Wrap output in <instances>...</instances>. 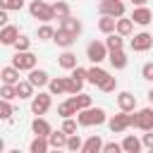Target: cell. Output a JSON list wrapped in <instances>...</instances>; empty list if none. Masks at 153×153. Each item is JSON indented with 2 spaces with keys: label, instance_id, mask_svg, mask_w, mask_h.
<instances>
[{
  "label": "cell",
  "instance_id": "cell-3",
  "mask_svg": "<svg viewBox=\"0 0 153 153\" xmlns=\"http://www.w3.org/2000/svg\"><path fill=\"white\" fill-rule=\"evenodd\" d=\"M131 127H136L141 131L153 129V108H141L139 112H134L131 115Z\"/></svg>",
  "mask_w": 153,
  "mask_h": 153
},
{
  "label": "cell",
  "instance_id": "cell-1",
  "mask_svg": "<svg viewBox=\"0 0 153 153\" xmlns=\"http://www.w3.org/2000/svg\"><path fill=\"white\" fill-rule=\"evenodd\" d=\"M76 120H79V127H93V124L98 127L108 117H105V110L103 108H84V110L76 112Z\"/></svg>",
  "mask_w": 153,
  "mask_h": 153
},
{
  "label": "cell",
  "instance_id": "cell-42",
  "mask_svg": "<svg viewBox=\"0 0 153 153\" xmlns=\"http://www.w3.org/2000/svg\"><path fill=\"white\" fill-rule=\"evenodd\" d=\"M29 45H31V41H29L26 36H19V38H17V43H14V48H17V50H29Z\"/></svg>",
  "mask_w": 153,
  "mask_h": 153
},
{
  "label": "cell",
  "instance_id": "cell-22",
  "mask_svg": "<svg viewBox=\"0 0 153 153\" xmlns=\"http://www.w3.org/2000/svg\"><path fill=\"white\" fill-rule=\"evenodd\" d=\"M105 76H108V72H105L103 67H98V65H93V67L86 72V81H91V84H96V86H98Z\"/></svg>",
  "mask_w": 153,
  "mask_h": 153
},
{
  "label": "cell",
  "instance_id": "cell-25",
  "mask_svg": "<svg viewBox=\"0 0 153 153\" xmlns=\"http://www.w3.org/2000/svg\"><path fill=\"white\" fill-rule=\"evenodd\" d=\"M48 88H50V93H53V96H60V93H67V79H65V76H57V79H50V84H48Z\"/></svg>",
  "mask_w": 153,
  "mask_h": 153
},
{
  "label": "cell",
  "instance_id": "cell-2",
  "mask_svg": "<svg viewBox=\"0 0 153 153\" xmlns=\"http://www.w3.org/2000/svg\"><path fill=\"white\" fill-rule=\"evenodd\" d=\"M29 12H31L33 19H41V22H50V19H55V10H53V5H48L45 0H31Z\"/></svg>",
  "mask_w": 153,
  "mask_h": 153
},
{
  "label": "cell",
  "instance_id": "cell-37",
  "mask_svg": "<svg viewBox=\"0 0 153 153\" xmlns=\"http://www.w3.org/2000/svg\"><path fill=\"white\" fill-rule=\"evenodd\" d=\"M72 98H74V103H76V108H79V110L91 108V96H86V93H76V96H72Z\"/></svg>",
  "mask_w": 153,
  "mask_h": 153
},
{
  "label": "cell",
  "instance_id": "cell-38",
  "mask_svg": "<svg viewBox=\"0 0 153 153\" xmlns=\"http://www.w3.org/2000/svg\"><path fill=\"white\" fill-rule=\"evenodd\" d=\"M12 112H14V110H12L10 100H5V98H2V100H0V117H2V120H10V117H12Z\"/></svg>",
  "mask_w": 153,
  "mask_h": 153
},
{
  "label": "cell",
  "instance_id": "cell-15",
  "mask_svg": "<svg viewBox=\"0 0 153 153\" xmlns=\"http://www.w3.org/2000/svg\"><path fill=\"white\" fill-rule=\"evenodd\" d=\"M29 81H31L36 88H41V86H48V84H50V79H48V72H45V69H36V67L29 72Z\"/></svg>",
  "mask_w": 153,
  "mask_h": 153
},
{
  "label": "cell",
  "instance_id": "cell-10",
  "mask_svg": "<svg viewBox=\"0 0 153 153\" xmlns=\"http://www.w3.org/2000/svg\"><path fill=\"white\" fill-rule=\"evenodd\" d=\"M131 19H134V24H141V26H146V24H151V19H153V12H151L146 5H139V7L131 12Z\"/></svg>",
  "mask_w": 153,
  "mask_h": 153
},
{
  "label": "cell",
  "instance_id": "cell-48",
  "mask_svg": "<svg viewBox=\"0 0 153 153\" xmlns=\"http://www.w3.org/2000/svg\"><path fill=\"white\" fill-rule=\"evenodd\" d=\"M148 100H151V103H153V88H151V91H148Z\"/></svg>",
  "mask_w": 153,
  "mask_h": 153
},
{
  "label": "cell",
  "instance_id": "cell-45",
  "mask_svg": "<svg viewBox=\"0 0 153 153\" xmlns=\"http://www.w3.org/2000/svg\"><path fill=\"white\" fill-rule=\"evenodd\" d=\"M86 72H88V69H84V67H79V65H76V67L72 69V76H76V79H84V81H86Z\"/></svg>",
  "mask_w": 153,
  "mask_h": 153
},
{
  "label": "cell",
  "instance_id": "cell-28",
  "mask_svg": "<svg viewBox=\"0 0 153 153\" xmlns=\"http://www.w3.org/2000/svg\"><path fill=\"white\" fill-rule=\"evenodd\" d=\"M57 62H60V67H62V69H74V67H76V55H74V53H69V50H65V53L60 55V60H57Z\"/></svg>",
  "mask_w": 153,
  "mask_h": 153
},
{
  "label": "cell",
  "instance_id": "cell-12",
  "mask_svg": "<svg viewBox=\"0 0 153 153\" xmlns=\"http://www.w3.org/2000/svg\"><path fill=\"white\" fill-rule=\"evenodd\" d=\"M53 41H55L60 48H65V50H67V48H72V43L76 41V36H74V33H69V31H65V29H57V31H55V36H53Z\"/></svg>",
  "mask_w": 153,
  "mask_h": 153
},
{
  "label": "cell",
  "instance_id": "cell-23",
  "mask_svg": "<svg viewBox=\"0 0 153 153\" xmlns=\"http://www.w3.org/2000/svg\"><path fill=\"white\" fill-rule=\"evenodd\" d=\"M84 153H98V151H103V141H100V136L98 134H93V136H88L86 141H84V148H81Z\"/></svg>",
  "mask_w": 153,
  "mask_h": 153
},
{
  "label": "cell",
  "instance_id": "cell-41",
  "mask_svg": "<svg viewBox=\"0 0 153 153\" xmlns=\"http://www.w3.org/2000/svg\"><path fill=\"white\" fill-rule=\"evenodd\" d=\"M141 74H143L146 81H153V62H146V65L141 67Z\"/></svg>",
  "mask_w": 153,
  "mask_h": 153
},
{
  "label": "cell",
  "instance_id": "cell-9",
  "mask_svg": "<svg viewBox=\"0 0 153 153\" xmlns=\"http://www.w3.org/2000/svg\"><path fill=\"white\" fill-rule=\"evenodd\" d=\"M148 48H153V36H151V33L141 31V33H136V36L131 38V50L143 53V50H148Z\"/></svg>",
  "mask_w": 153,
  "mask_h": 153
},
{
  "label": "cell",
  "instance_id": "cell-7",
  "mask_svg": "<svg viewBox=\"0 0 153 153\" xmlns=\"http://www.w3.org/2000/svg\"><path fill=\"white\" fill-rule=\"evenodd\" d=\"M98 10H100V14H110V17H124V2H122V0H100Z\"/></svg>",
  "mask_w": 153,
  "mask_h": 153
},
{
  "label": "cell",
  "instance_id": "cell-46",
  "mask_svg": "<svg viewBox=\"0 0 153 153\" xmlns=\"http://www.w3.org/2000/svg\"><path fill=\"white\" fill-rule=\"evenodd\" d=\"M7 12H10V10H5V7L0 10V24H2V26L7 24Z\"/></svg>",
  "mask_w": 153,
  "mask_h": 153
},
{
  "label": "cell",
  "instance_id": "cell-29",
  "mask_svg": "<svg viewBox=\"0 0 153 153\" xmlns=\"http://www.w3.org/2000/svg\"><path fill=\"white\" fill-rule=\"evenodd\" d=\"M33 88H36V86H33L29 79H26V81H19V84H17V98H31V96H33Z\"/></svg>",
  "mask_w": 153,
  "mask_h": 153
},
{
  "label": "cell",
  "instance_id": "cell-16",
  "mask_svg": "<svg viewBox=\"0 0 153 153\" xmlns=\"http://www.w3.org/2000/svg\"><path fill=\"white\" fill-rule=\"evenodd\" d=\"M98 29H100L103 33H115V31H117V17L100 14V19H98Z\"/></svg>",
  "mask_w": 153,
  "mask_h": 153
},
{
  "label": "cell",
  "instance_id": "cell-8",
  "mask_svg": "<svg viewBox=\"0 0 153 153\" xmlns=\"http://www.w3.org/2000/svg\"><path fill=\"white\" fill-rule=\"evenodd\" d=\"M50 96H53V93H38V96H33V100H31V112H33V115H45V112L50 110Z\"/></svg>",
  "mask_w": 153,
  "mask_h": 153
},
{
  "label": "cell",
  "instance_id": "cell-26",
  "mask_svg": "<svg viewBox=\"0 0 153 153\" xmlns=\"http://www.w3.org/2000/svg\"><path fill=\"white\" fill-rule=\"evenodd\" d=\"M48 148H50L48 136H36V139L31 141V146H29V151H31V153H45Z\"/></svg>",
  "mask_w": 153,
  "mask_h": 153
},
{
  "label": "cell",
  "instance_id": "cell-31",
  "mask_svg": "<svg viewBox=\"0 0 153 153\" xmlns=\"http://www.w3.org/2000/svg\"><path fill=\"white\" fill-rule=\"evenodd\" d=\"M81 86H84V79H76V76H67V93H72V96L81 93Z\"/></svg>",
  "mask_w": 153,
  "mask_h": 153
},
{
  "label": "cell",
  "instance_id": "cell-17",
  "mask_svg": "<svg viewBox=\"0 0 153 153\" xmlns=\"http://www.w3.org/2000/svg\"><path fill=\"white\" fill-rule=\"evenodd\" d=\"M60 29H65V31H69V33L79 36V33H81V22H79V19H74V17L69 14V17L60 19Z\"/></svg>",
  "mask_w": 153,
  "mask_h": 153
},
{
  "label": "cell",
  "instance_id": "cell-35",
  "mask_svg": "<svg viewBox=\"0 0 153 153\" xmlns=\"http://www.w3.org/2000/svg\"><path fill=\"white\" fill-rule=\"evenodd\" d=\"M0 96H2L5 100H12V98H17V86H14V84H2V88H0Z\"/></svg>",
  "mask_w": 153,
  "mask_h": 153
},
{
  "label": "cell",
  "instance_id": "cell-47",
  "mask_svg": "<svg viewBox=\"0 0 153 153\" xmlns=\"http://www.w3.org/2000/svg\"><path fill=\"white\" fill-rule=\"evenodd\" d=\"M131 2H134L136 7H139V5H146V0H131Z\"/></svg>",
  "mask_w": 153,
  "mask_h": 153
},
{
  "label": "cell",
  "instance_id": "cell-19",
  "mask_svg": "<svg viewBox=\"0 0 153 153\" xmlns=\"http://www.w3.org/2000/svg\"><path fill=\"white\" fill-rule=\"evenodd\" d=\"M19 72L22 69H17L14 65H10V67H2V72H0V76H2V84H19Z\"/></svg>",
  "mask_w": 153,
  "mask_h": 153
},
{
  "label": "cell",
  "instance_id": "cell-27",
  "mask_svg": "<svg viewBox=\"0 0 153 153\" xmlns=\"http://www.w3.org/2000/svg\"><path fill=\"white\" fill-rule=\"evenodd\" d=\"M131 29H134V19H131V17H129V19L117 17V33H120V36H129Z\"/></svg>",
  "mask_w": 153,
  "mask_h": 153
},
{
  "label": "cell",
  "instance_id": "cell-39",
  "mask_svg": "<svg viewBox=\"0 0 153 153\" xmlns=\"http://www.w3.org/2000/svg\"><path fill=\"white\" fill-rule=\"evenodd\" d=\"M76 124H79V120L74 122L72 117H65V122H62V131H65V134H76Z\"/></svg>",
  "mask_w": 153,
  "mask_h": 153
},
{
  "label": "cell",
  "instance_id": "cell-11",
  "mask_svg": "<svg viewBox=\"0 0 153 153\" xmlns=\"http://www.w3.org/2000/svg\"><path fill=\"white\" fill-rule=\"evenodd\" d=\"M117 105H120V110H124V112H134V110H136V96H131L129 91H122V93L117 96Z\"/></svg>",
  "mask_w": 153,
  "mask_h": 153
},
{
  "label": "cell",
  "instance_id": "cell-14",
  "mask_svg": "<svg viewBox=\"0 0 153 153\" xmlns=\"http://www.w3.org/2000/svg\"><path fill=\"white\" fill-rule=\"evenodd\" d=\"M17 38H19L17 26L5 24V26H2V31H0V43H5V45H14V43H17Z\"/></svg>",
  "mask_w": 153,
  "mask_h": 153
},
{
  "label": "cell",
  "instance_id": "cell-32",
  "mask_svg": "<svg viewBox=\"0 0 153 153\" xmlns=\"http://www.w3.org/2000/svg\"><path fill=\"white\" fill-rule=\"evenodd\" d=\"M98 88H100V91H105V93H112V91L117 88V79L108 74V76H105V79H103V81L98 84Z\"/></svg>",
  "mask_w": 153,
  "mask_h": 153
},
{
  "label": "cell",
  "instance_id": "cell-24",
  "mask_svg": "<svg viewBox=\"0 0 153 153\" xmlns=\"http://www.w3.org/2000/svg\"><path fill=\"white\" fill-rule=\"evenodd\" d=\"M143 148V141H139L136 136H124V141H122V151H127V153H139Z\"/></svg>",
  "mask_w": 153,
  "mask_h": 153
},
{
  "label": "cell",
  "instance_id": "cell-44",
  "mask_svg": "<svg viewBox=\"0 0 153 153\" xmlns=\"http://www.w3.org/2000/svg\"><path fill=\"white\" fill-rule=\"evenodd\" d=\"M143 148H148V151H153V129H148L146 134H143Z\"/></svg>",
  "mask_w": 153,
  "mask_h": 153
},
{
  "label": "cell",
  "instance_id": "cell-49",
  "mask_svg": "<svg viewBox=\"0 0 153 153\" xmlns=\"http://www.w3.org/2000/svg\"><path fill=\"white\" fill-rule=\"evenodd\" d=\"M53 2H55V0H53Z\"/></svg>",
  "mask_w": 153,
  "mask_h": 153
},
{
  "label": "cell",
  "instance_id": "cell-34",
  "mask_svg": "<svg viewBox=\"0 0 153 153\" xmlns=\"http://www.w3.org/2000/svg\"><path fill=\"white\" fill-rule=\"evenodd\" d=\"M105 45L110 48V50H120L122 48V36L115 31V33H108V41H105Z\"/></svg>",
  "mask_w": 153,
  "mask_h": 153
},
{
  "label": "cell",
  "instance_id": "cell-21",
  "mask_svg": "<svg viewBox=\"0 0 153 153\" xmlns=\"http://www.w3.org/2000/svg\"><path fill=\"white\" fill-rule=\"evenodd\" d=\"M67 139H69V134H65L62 129L60 131H50V136H48L50 148H67Z\"/></svg>",
  "mask_w": 153,
  "mask_h": 153
},
{
  "label": "cell",
  "instance_id": "cell-13",
  "mask_svg": "<svg viewBox=\"0 0 153 153\" xmlns=\"http://www.w3.org/2000/svg\"><path fill=\"white\" fill-rule=\"evenodd\" d=\"M31 129H33V134H36V136H50V131H53L50 122H48V120H43L41 115H36V120L31 122Z\"/></svg>",
  "mask_w": 153,
  "mask_h": 153
},
{
  "label": "cell",
  "instance_id": "cell-40",
  "mask_svg": "<svg viewBox=\"0 0 153 153\" xmlns=\"http://www.w3.org/2000/svg\"><path fill=\"white\" fill-rule=\"evenodd\" d=\"M0 7H5V10H22L24 0H0Z\"/></svg>",
  "mask_w": 153,
  "mask_h": 153
},
{
  "label": "cell",
  "instance_id": "cell-43",
  "mask_svg": "<svg viewBox=\"0 0 153 153\" xmlns=\"http://www.w3.org/2000/svg\"><path fill=\"white\" fill-rule=\"evenodd\" d=\"M122 151V143H103V153H120Z\"/></svg>",
  "mask_w": 153,
  "mask_h": 153
},
{
  "label": "cell",
  "instance_id": "cell-6",
  "mask_svg": "<svg viewBox=\"0 0 153 153\" xmlns=\"http://www.w3.org/2000/svg\"><path fill=\"white\" fill-rule=\"evenodd\" d=\"M108 127H110V131H112V134H122L124 129H129V127H131V115L122 110L120 115H112V117H110Z\"/></svg>",
  "mask_w": 153,
  "mask_h": 153
},
{
  "label": "cell",
  "instance_id": "cell-30",
  "mask_svg": "<svg viewBox=\"0 0 153 153\" xmlns=\"http://www.w3.org/2000/svg\"><path fill=\"white\" fill-rule=\"evenodd\" d=\"M53 10H55V17H57V19H65V17L72 14V10H69V5H67L65 0H55V2H53Z\"/></svg>",
  "mask_w": 153,
  "mask_h": 153
},
{
  "label": "cell",
  "instance_id": "cell-20",
  "mask_svg": "<svg viewBox=\"0 0 153 153\" xmlns=\"http://www.w3.org/2000/svg\"><path fill=\"white\" fill-rule=\"evenodd\" d=\"M79 112V108H76V103H74V98H69V100H65V103H60L57 105V115L65 120V117H72V115H76Z\"/></svg>",
  "mask_w": 153,
  "mask_h": 153
},
{
  "label": "cell",
  "instance_id": "cell-18",
  "mask_svg": "<svg viewBox=\"0 0 153 153\" xmlns=\"http://www.w3.org/2000/svg\"><path fill=\"white\" fill-rule=\"evenodd\" d=\"M108 60H110V65H112L115 69H124V67H127V55H124L122 48H120V50H110V53H108Z\"/></svg>",
  "mask_w": 153,
  "mask_h": 153
},
{
  "label": "cell",
  "instance_id": "cell-4",
  "mask_svg": "<svg viewBox=\"0 0 153 153\" xmlns=\"http://www.w3.org/2000/svg\"><path fill=\"white\" fill-rule=\"evenodd\" d=\"M108 53H110V48H108L103 41H91V43L86 45V57H88L93 65L103 62V60L108 57Z\"/></svg>",
  "mask_w": 153,
  "mask_h": 153
},
{
  "label": "cell",
  "instance_id": "cell-33",
  "mask_svg": "<svg viewBox=\"0 0 153 153\" xmlns=\"http://www.w3.org/2000/svg\"><path fill=\"white\" fill-rule=\"evenodd\" d=\"M55 36V29L48 24V22H43V26H38V41H48V38H53Z\"/></svg>",
  "mask_w": 153,
  "mask_h": 153
},
{
  "label": "cell",
  "instance_id": "cell-36",
  "mask_svg": "<svg viewBox=\"0 0 153 153\" xmlns=\"http://www.w3.org/2000/svg\"><path fill=\"white\" fill-rule=\"evenodd\" d=\"M84 148V143H81V139H79V134H69V139H67V151H81Z\"/></svg>",
  "mask_w": 153,
  "mask_h": 153
},
{
  "label": "cell",
  "instance_id": "cell-5",
  "mask_svg": "<svg viewBox=\"0 0 153 153\" xmlns=\"http://www.w3.org/2000/svg\"><path fill=\"white\" fill-rule=\"evenodd\" d=\"M12 65H14L17 69H22V72H24V69L31 72V69L36 67V55H33L31 50H17V55L12 57Z\"/></svg>",
  "mask_w": 153,
  "mask_h": 153
}]
</instances>
